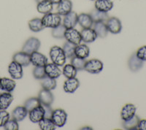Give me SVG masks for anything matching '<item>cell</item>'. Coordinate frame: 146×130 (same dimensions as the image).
Wrapping results in <instances>:
<instances>
[{
    "mask_svg": "<svg viewBox=\"0 0 146 130\" xmlns=\"http://www.w3.org/2000/svg\"><path fill=\"white\" fill-rule=\"evenodd\" d=\"M77 72H78V70L75 69V67L72 64L64 65L63 70H62V74L66 78H75L77 75Z\"/></svg>",
    "mask_w": 146,
    "mask_h": 130,
    "instance_id": "cell-32",
    "label": "cell"
},
{
    "mask_svg": "<svg viewBox=\"0 0 146 130\" xmlns=\"http://www.w3.org/2000/svg\"><path fill=\"white\" fill-rule=\"evenodd\" d=\"M76 48V45L72 43V42L66 41L64 44L62 49L64 50L66 58H72L73 56H75V50Z\"/></svg>",
    "mask_w": 146,
    "mask_h": 130,
    "instance_id": "cell-33",
    "label": "cell"
},
{
    "mask_svg": "<svg viewBox=\"0 0 146 130\" xmlns=\"http://www.w3.org/2000/svg\"><path fill=\"white\" fill-rule=\"evenodd\" d=\"M45 71L46 76L50 77L51 78L56 79L61 76L62 71L60 70L59 67L56 64L52 63H48L45 66Z\"/></svg>",
    "mask_w": 146,
    "mask_h": 130,
    "instance_id": "cell-11",
    "label": "cell"
},
{
    "mask_svg": "<svg viewBox=\"0 0 146 130\" xmlns=\"http://www.w3.org/2000/svg\"><path fill=\"white\" fill-rule=\"evenodd\" d=\"M40 84L42 88L48 91L54 90L57 86L56 79L51 78L48 76H45L43 78H42L40 80Z\"/></svg>",
    "mask_w": 146,
    "mask_h": 130,
    "instance_id": "cell-29",
    "label": "cell"
},
{
    "mask_svg": "<svg viewBox=\"0 0 146 130\" xmlns=\"http://www.w3.org/2000/svg\"><path fill=\"white\" fill-rule=\"evenodd\" d=\"M80 86V82L76 78H67V80H65L64 84V91L66 93L72 94L75 92Z\"/></svg>",
    "mask_w": 146,
    "mask_h": 130,
    "instance_id": "cell-18",
    "label": "cell"
},
{
    "mask_svg": "<svg viewBox=\"0 0 146 130\" xmlns=\"http://www.w3.org/2000/svg\"><path fill=\"white\" fill-rule=\"evenodd\" d=\"M137 56L139 58H140L141 60H143V62H145L146 61V45L139 48L137 50V51L136 52Z\"/></svg>",
    "mask_w": 146,
    "mask_h": 130,
    "instance_id": "cell-41",
    "label": "cell"
},
{
    "mask_svg": "<svg viewBox=\"0 0 146 130\" xmlns=\"http://www.w3.org/2000/svg\"><path fill=\"white\" fill-rule=\"evenodd\" d=\"M66 30V27H65L63 24H60L58 27L52 29V37H54V38L56 39H64V34Z\"/></svg>",
    "mask_w": 146,
    "mask_h": 130,
    "instance_id": "cell-35",
    "label": "cell"
},
{
    "mask_svg": "<svg viewBox=\"0 0 146 130\" xmlns=\"http://www.w3.org/2000/svg\"><path fill=\"white\" fill-rule=\"evenodd\" d=\"M90 54V49L86 44H79L76 45L75 50V56L81 58H88Z\"/></svg>",
    "mask_w": 146,
    "mask_h": 130,
    "instance_id": "cell-28",
    "label": "cell"
},
{
    "mask_svg": "<svg viewBox=\"0 0 146 130\" xmlns=\"http://www.w3.org/2000/svg\"><path fill=\"white\" fill-rule=\"evenodd\" d=\"M38 123L39 127L42 130H55L56 129L51 119L43 118Z\"/></svg>",
    "mask_w": 146,
    "mask_h": 130,
    "instance_id": "cell-34",
    "label": "cell"
},
{
    "mask_svg": "<svg viewBox=\"0 0 146 130\" xmlns=\"http://www.w3.org/2000/svg\"><path fill=\"white\" fill-rule=\"evenodd\" d=\"M38 99L41 105H51L54 100V97H53V94L51 93V91H48L42 88L39 92Z\"/></svg>",
    "mask_w": 146,
    "mask_h": 130,
    "instance_id": "cell-15",
    "label": "cell"
},
{
    "mask_svg": "<svg viewBox=\"0 0 146 130\" xmlns=\"http://www.w3.org/2000/svg\"><path fill=\"white\" fill-rule=\"evenodd\" d=\"M8 72L12 78L14 80H19L23 77V67L13 61L8 66Z\"/></svg>",
    "mask_w": 146,
    "mask_h": 130,
    "instance_id": "cell-8",
    "label": "cell"
},
{
    "mask_svg": "<svg viewBox=\"0 0 146 130\" xmlns=\"http://www.w3.org/2000/svg\"><path fill=\"white\" fill-rule=\"evenodd\" d=\"M50 1L53 4V5H58L59 2H62V0H50Z\"/></svg>",
    "mask_w": 146,
    "mask_h": 130,
    "instance_id": "cell-44",
    "label": "cell"
},
{
    "mask_svg": "<svg viewBox=\"0 0 146 130\" xmlns=\"http://www.w3.org/2000/svg\"><path fill=\"white\" fill-rule=\"evenodd\" d=\"M3 127L5 130H18L19 129V125H18V121H15V119H9Z\"/></svg>",
    "mask_w": 146,
    "mask_h": 130,
    "instance_id": "cell-39",
    "label": "cell"
},
{
    "mask_svg": "<svg viewBox=\"0 0 146 130\" xmlns=\"http://www.w3.org/2000/svg\"><path fill=\"white\" fill-rule=\"evenodd\" d=\"M80 34H81L82 41L85 43H91L94 42L98 37L94 29L91 28L83 29L80 32Z\"/></svg>",
    "mask_w": 146,
    "mask_h": 130,
    "instance_id": "cell-13",
    "label": "cell"
},
{
    "mask_svg": "<svg viewBox=\"0 0 146 130\" xmlns=\"http://www.w3.org/2000/svg\"><path fill=\"white\" fill-rule=\"evenodd\" d=\"M29 114L28 110L24 106H18L12 112V118L17 121H21Z\"/></svg>",
    "mask_w": 146,
    "mask_h": 130,
    "instance_id": "cell-22",
    "label": "cell"
},
{
    "mask_svg": "<svg viewBox=\"0 0 146 130\" xmlns=\"http://www.w3.org/2000/svg\"><path fill=\"white\" fill-rule=\"evenodd\" d=\"M16 87V83L13 79L7 78H2L0 80V89L2 92H11L15 90Z\"/></svg>",
    "mask_w": 146,
    "mask_h": 130,
    "instance_id": "cell-17",
    "label": "cell"
},
{
    "mask_svg": "<svg viewBox=\"0 0 146 130\" xmlns=\"http://www.w3.org/2000/svg\"><path fill=\"white\" fill-rule=\"evenodd\" d=\"M51 119L56 127H62L67 120V114L63 109H56L53 111Z\"/></svg>",
    "mask_w": 146,
    "mask_h": 130,
    "instance_id": "cell-4",
    "label": "cell"
},
{
    "mask_svg": "<svg viewBox=\"0 0 146 130\" xmlns=\"http://www.w3.org/2000/svg\"><path fill=\"white\" fill-rule=\"evenodd\" d=\"M93 29L97 34V37H100V38H105V37H107L108 34V30L105 22L94 23Z\"/></svg>",
    "mask_w": 146,
    "mask_h": 130,
    "instance_id": "cell-26",
    "label": "cell"
},
{
    "mask_svg": "<svg viewBox=\"0 0 146 130\" xmlns=\"http://www.w3.org/2000/svg\"><path fill=\"white\" fill-rule=\"evenodd\" d=\"M42 105L44 110H45V118L51 119L53 110L52 109V107H50V105Z\"/></svg>",
    "mask_w": 146,
    "mask_h": 130,
    "instance_id": "cell-42",
    "label": "cell"
},
{
    "mask_svg": "<svg viewBox=\"0 0 146 130\" xmlns=\"http://www.w3.org/2000/svg\"><path fill=\"white\" fill-rule=\"evenodd\" d=\"M10 119V113L6 110H0V127H3Z\"/></svg>",
    "mask_w": 146,
    "mask_h": 130,
    "instance_id": "cell-40",
    "label": "cell"
},
{
    "mask_svg": "<svg viewBox=\"0 0 146 130\" xmlns=\"http://www.w3.org/2000/svg\"><path fill=\"white\" fill-rule=\"evenodd\" d=\"M139 121V118L137 115H134L131 119L126 121H123V127L125 129H138V123Z\"/></svg>",
    "mask_w": 146,
    "mask_h": 130,
    "instance_id": "cell-31",
    "label": "cell"
},
{
    "mask_svg": "<svg viewBox=\"0 0 146 130\" xmlns=\"http://www.w3.org/2000/svg\"><path fill=\"white\" fill-rule=\"evenodd\" d=\"M40 105H41V103H40L38 97L37 98L36 97H31V98L28 99L24 103V107L28 110V112L36 108V107H38Z\"/></svg>",
    "mask_w": 146,
    "mask_h": 130,
    "instance_id": "cell-36",
    "label": "cell"
},
{
    "mask_svg": "<svg viewBox=\"0 0 146 130\" xmlns=\"http://www.w3.org/2000/svg\"><path fill=\"white\" fill-rule=\"evenodd\" d=\"M105 24H106L107 28H108V32H110L113 34H116L120 33L121 32L122 24H121V21L116 17L108 18Z\"/></svg>",
    "mask_w": 146,
    "mask_h": 130,
    "instance_id": "cell-6",
    "label": "cell"
},
{
    "mask_svg": "<svg viewBox=\"0 0 146 130\" xmlns=\"http://www.w3.org/2000/svg\"><path fill=\"white\" fill-rule=\"evenodd\" d=\"M29 117L32 123H39L42 119L45 118V110L42 105H40L29 112Z\"/></svg>",
    "mask_w": 146,
    "mask_h": 130,
    "instance_id": "cell-10",
    "label": "cell"
},
{
    "mask_svg": "<svg viewBox=\"0 0 146 130\" xmlns=\"http://www.w3.org/2000/svg\"><path fill=\"white\" fill-rule=\"evenodd\" d=\"M31 63L35 67H45L48 64V58L40 52L35 51L30 54Z\"/></svg>",
    "mask_w": 146,
    "mask_h": 130,
    "instance_id": "cell-9",
    "label": "cell"
},
{
    "mask_svg": "<svg viewBox=\"0 0 146 130\" xmlns=\"http://www.w3.org/2000/svg\"><path fill=\"white\" fill-rule=\"evenodd\" d=\"M137 129L139 130H146V119L139 120Z\"/></svg>",
    "mask_w": 146,
    "mask_h": 130,
    "instance_id": "cell-43",
    "label": "cell"
},
{
    "mask_svg": "<svg viewBox=\"0 0 146 130\" xmlns=\"http://www.w3.org/2000/svg\"><path fill=\"white\" fill-rule=\"evenodd\" d=\"M136 107L133 104H126L123 107L121 111V117L123 121L131 119L136 113Z\"/></svg>",
    "mask_w": 146,
    "mask_h": 130,
    "instance_id": "cell-16",
    "label": "cell"
},
{
    "mask_svg": "<svg viewBox=\"0 0 146 130\" xmlns=\"http://www.w3.org/2000/svg\"><path fill=\"white\" fill-rule=\"evenodd\" d=\"M78 23L83 29L91 28L94 24V22L91 19V17L89 14L80 13L78 17Z\"/></svg>",
    "mask_w": 146,
    "mask_h": 130,
    "instance_id": "cell-25",
    "label": "cell"
},
{
    "mask_svg": "<svg viewBox=\"0 0 146 130\" xmlns=\"http://www.w3.org/2000/svg\"><path fill=\"white\" fill-rule=\"evenodd\" d=\"M35 1L36 2V3H38V2H41V1H43V0H35Z\"/></svg>",
    "mask_w": 146,
    "mask_h": 130,
    "instance_id": "cell-46",
    "label": "cell"
},
{
    "mask_svg": "<svg viewBox=\"0 0 146 130\" xmlns=\"http://www.w3.org/2000/svg\"><path fill=\"white\" fill-rule=\"evenodd\" d=\"M104 65L101 61L96 58H92L86 61L84 70L91 74H98L102 71Z\"/></svg>",
    "mask_w": 146,
    "mask_h": 130,
    "instance_id": "cell-3",
    "label": "cell"
},
{
    "mask_svg": "<svg viewBox=\"0 0 146 130\" xmlns=\"http://www.w3.org/2000/svg\"><path fill=\"white\" fill-rule=\"evenodd\" d=\"M0 80H1V78H0Z\"/></svg>",
    "mask_w": 146,
    "mask_h": 130,
    "instance_id": "cell-48",
    "label": "cell"
},
{
    "mask_svg": "<svg viewBox=\"0 0 146 130\" xmlns=\"http://www.w3.org/2000/svg\"><path fill=\"white\" fill-rule=\"evenodd\" d=\"M53 8V4L50 2V0H43L41 2H38L36 5V10L41 14H48L51 13Z\"/></svg>",
    "mask_w": 146,
    "mask_h": 130,
    "instance_id": "cell-23",
    "label": "cell"
},
{
    "mask_svg": "<svg viewBox=\"0 0 146 130\" xmlns=\"http://www.w3.org/2000/svg\"><path fill=\"white\" fill-rule=\"evenodd\" d=\"M57 5V13L59 14L61 16H64L68 14L72 9V2L71 0H62V2Z\"/></svg>",
    "mask_w": 146,
    "mask_h": 130,
    "instance_id": "cell-20",
    "label": "cell"
},
{
    "mask_svg": "<svg viewBox=\"0 0 146 130\" xmlns=\"http://www.w3.org/2000/svg\"><path fill=\"white\" fill-rule=\"evenodd\" d=\"M86 62V61L85 58H79V57H77L75 56L71 58V64L75 67V69L78 71L84 70Z\"/></svg>",
    "mask_w": 146,
    "mask_h": 130,
    "instance_id": "cell-37",
    "label": "cell"
},
{
    "mask_svg": "<svg viewBox=\"0 0 146 130\" xmlns=\"http://www.w3.org/2000/svg\"><path fill=\"white\" fill-rule=\"evenodd\" d=\"M91 1H95V0H91Z\"/></svg>",
    "mask_w": 146,
    "mask_h": 130,
    "instance_id": "cell-47",
    "label": "cell"
},
{
    "mask_svg": "<svg viewBox=\"0 0 146 130\" xmlns=\"http://www.w3.org/2000/svg\"><path fill=\"white\" fill-rule=\"evenodd\" d=\"M81 129H92V128L91 127H83V128H82Z\"/></svg>",
    "mask_w": 146,
    "mask_h": 130,
    "instance_id": "cell-45",
    "label": "cell"
},
{
    "mask_svg": "<svg viewBox=\"0 0 146 130\" xmlns=\"http://www.w3.org/2000/svg\"><path fill=\"white\" fill-rule=\"evenodd\" d=\"M13 61L21 64L22 67H28L31 64L30 55L23 51L18 52L14 54L13 56Z\"/></svg>",
    "mask_w": 146,
    "mask_h": 130,
    "instance_id": "cell-14",
    "label": "cell"
},
{
    "mask_svg": "<svg viewBox=\"0 0 146 130\" xmlns=\"http://www.w3.org/2000/svg\"><path fill=\"white\" fill-rule=\"evenodd\" d=\"M40 45L41 43H40L39 39L36 38V37H30L26 41L25 43L23 44L22 51L25 52L30 55L33 52L37 51L40 48Z\"/></svg>",
    "mask_w": 146,
    "mask_h": 130,
    "instance_id": "cell-5",
    "label": "cell"
},
{
    "mask_svg": "<svg viewBox=\"0 0 146 130\" xmlns=\"http://www.w3.org/2000/svg\"><path fill=\"white\" fill-rule=\"evenodd\" d=\"M90 16L91 17V19L94 23L96 22H105L109 18L108 13L100 11V10L94 9L89 13Z\"/></svg>",
    "mask_w": 146,
    "mask_h": 130,
    "instance_id": "cell-27",
    "label": "cell"
},
{
    "mask_svg": "<svg viewBox=\"0 0 146 130\" xmlns=\"http://www.w3.org/2000/svg\"><path fill=\"white\" fill-rule=\"evenodd\" d=\"M64 38L66 39V41L72 42L76 45H79L82 42L80 32L75 29V28L66 29V32H65Z\"/></svg>",
    "mask_w": 146,
    "mask_h": 130,
    "instance_id": "cell-7",
    "label": "cell"
},
{
    "mask_svg": "<svg viewBox=\"0 0 146 130\" xmlns=\"http://www.w3.org/2000/svg\"><path fill=\"white\" fill-rule=\"evenodd\" d=\"M143 64H144V62L137 56L136 53L133 54L128 61L129 68L131 72H138L139 70H141L142 67H143Z\"/></svg>",
    "mask_w": 146,
    "mask_h": 130,
    "instance_id": "cell-12",
    "label": "cell"
},
{
    "mask_svg": "<svg viewBox=\"0 0 146 130\" xmlns=\"http://www.w3.org/2000/svg\"><path fill=\"white\" fill-rule=\"evenodd\" d=\"M33 76L35 79L41 80L46 76L45 67H35L33 70Z\"/></svg>",
    "mask_w": 146,
    "mask_h": 130,
    "instance_id": "cell-38",
    "label": "cell"
},
{
    "mask_svg": "<svg viewBox=\"0 0 146 130\" xmlns=\"http://www.w3.org/2000/svg\"><path fill=\"white\" fill-rule=\"evenodd\" d=\"M42 21L45 28L53 29L62 24V18L59 14L49 13L44 15L42 19Z\"/></svg>",
    "mask_w": 146,
    "mask_h": 130,
    "instance_id": "cell-2",
    "label": "cell"
},
{
    "mask_svg": "<svg viewBox=\"0 0 146 130\" xmlns=\"http://www.w3.org/2000/svg\"><path fill=\"white\" fill-rule=\"evenodd\" d=\"M78 15L75 12L71 11L68 14L64 15L63 20V25L66 29L75 28L78 23Z\"/></svg>",
    "mask_w": 146,
    "mask_h": 130,
    "instance_id": "cell-19",
    "label": "cell"
},
{
    "mask_svg": "<svg viewBox=\"0 0 146 130\" xmlns=\"http://www.w3.org/2000/svg\"><path fill=\"white\" fill-rule=\"evenodd\" d=\"M49 55L52 62L58 67H62L66 63V57L64 53L63 49L61 47L56 45L52 47L50 50Z\"/></svg>",
    "mask_w": 146,
    "mask_h": 130,
    "instance_id": "cell-1",
    "label": "cell"
},
{
    "mask_svg": "<svg viewBox=\"0 0 146 130\" xmlns=\"http://www.w3.org/2000/svg\"><path fill=\"white\" fill-rule=\"evenodd\" d=\"M13 96L11 93L4 92L0 94V110H7L13 101Z\"/></svg>",
    "mask_w": 146,
    "mask_h": 130,
    "instance_id": "cell-21",
    "label": "cell"
},
{
    "mask_svg": "<svg viewBox=\"0 0 146 130\" xmlns=\"http://www.w3.org/2000/svg\"><path fill=\"white\" fill-rule=\"evenodd\" d=\"M113 7V2L111 0H95V9L100 11H110Z\"/></svg>",
    "mask_w": 146,
    "mask_h": 130,
    "instance_id": "cell-24",
    "label": "cell"
},
{
    "mask_svg": "<svg viewBox=\"0 0 146 130\" xmlns=\"http://www.w3.org/2000/svg\"><path fill=\"white\" fill-rule=\"evenodd\" d=\"M28 25L30 30L33 32H39L45 29L42 21V19H39V18H35L32 20H30L29 21Z\"/></svg>",
    "mask_w": 146,
    "mask_h": 130,
    "instance_id": "cell-30",
    "label": "cell"
}]
</instances>
